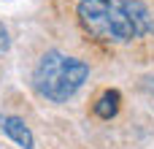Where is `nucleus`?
I'll return each instance as SVG.
<instances>
[{"instance_id": "nucleus-1", "label": "nucleus", "mask_w": 154, "mask_h": 149, "mask_svg": "<svg viewBox=\"0 0 154 149\" xmlns=\"http://www.w3.org/2000/svg\"><path fill=\"white\" fill-rule=\"evenodd\" d=\"M79 22L100 41L127 43L154 33V19L141 0H81Z\"/></svg>"}, {"instance_id": "nucleus-2", "label": "nucleus", "mask_w": 154, "mask_h": 149, "mask_svg": "<svg viewBox=\"0 0 154 149\" xmlns=\"http://www.w3.org/2000/svg\"><path fill=\"white\" fill-rule=\"evenodd\" d=\"M87 76H89V65L84 60H76L62 52H46L32 71V84L38 95H43L46 100L65 103L81 90Z\"/></svg>"}, {"instance_id": "nucleus-3", "label": "nucleus", "mask_w": 154, "mask_h": 149, "mask_svg": "<svg viewBox=\"0 0 154 149\" xmlns=\"http://www.w3.org/2000/svg\"><path fill=\"white\" fill-rule=\"evenodd\" d=\"M0 128H3V133H5L11 141H16L19 147L35 149V138H32L30 128H27L19 117H0Z\"/></svg>"}, {"instance_id": "nucleus-4", "label": "nucleus", "mask_w": 154, "mask_h": 149, "mask_svg": "<svg viewBox=\"0 0 154 149\" xmlns=\"http://www.w3.org/2000/svg\"><path fill=\"white\" fill-rule=\"evenodd\" d=\"M119 100H122V95H119L116 90H106V92L97 98V103H95V114H97L100 119H111V117L119 111Z\"/></svg>"}, {"instance_id": "nucleus-5", "label": "nucleus", "mask_w": 154, "mask_h": 149, "mask_svg": "<svg viewBox=\"0 0 154 149\" xmlns=\"http://www.w3.org/2000/svg\"><path fill=\"white\" fill-rule=\"evenodd\" d=\"M8 43H11V41H8V30H5V27H3V22H0V54L8 49Z\"/></svg>"}]
</instances>
